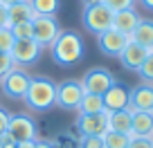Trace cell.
Wrapping results in <instances>:
<instances>
[{
	"label": "cell",
	"mask_w": 153,
	"mask_h": 148,
	"mask_svg": "<svg viewBox=\"0 0 153 148\" xmlns=\"http://www.w3.org/2000/svg\"><path fill=\"white\" fill-rule=\"evenodd\" d=\"M52 52V61L61 67H72L76 63H81L86 56V43H83L81 34L72 32V29H61L54 43L50 45Z\"/></svg>",
	"instance_id": "1"
},
{
	"label": "cell",
	"mask_w": 153,
	"mask_h": 148,
	"mask_svg": "<svg viewBox=\"0 0 153 148\" xmlns=\"http://www.w3.org/2000/svg\"><path fill=\"white\" fill-rule=\"evenodd\" d=\"M23 101L29 110L48 112L56 105V83L48 77H32Z\"/></svg>",
	"instance_id": "2"
},
{
	"label": "cell",
	"mask_w": 153,
	"mask_h": 148,
	"mask_svg": "<svg viewBox=\"0 0 153 148\" xmlns=\"http://www.w3.org/2000/svg\"><path fill=\"white\" fill-rule=\"evenodd\" d=\"M29 81H32V74H29L25 67L14 65L5 77L0 79V85H2V92H5L9 99H25Z\"/></svg>",
	"instance_id": "3"
},
{
	"label": "cell",
	"mask_w": 153,
	"mask_h": 148,
	"mask_svg": "<svg viewBox=\"0 0 153 148\" xmlns=\"http://www.w3.org/2000/svg\"><path fill=\"white\" fill-rule=\"evenodd\" d=\"M83 85L76 79H65L56 83V105L61 110H76L83 99Z\"/></svg>",
	"instance_id": "4"
},
{
	"label": "cell",
	"mask_w": 153,
	"mask_h": 148,
	"mask_svg": "<svg viewBox=\"0 0 153 148\" xmlns=\"http://www.w3.org/2000/svg\"><path fill=\"white\" fill-rule=\"evenodd\" d=\"M81 18H83L86 29H90L95 36L113 27V11H110L108 7H104L101 2H99V5H88V7H83Z\"/></svg>",
	"instance_id": "5"
},
{
	"label": "cell",
	"mask_w": 153,
	"mask_h": 148,
	"mask_svg": "<svg viewBox=\"0 0 153 148\" xmlns=\"http://www.w3.org/2000/svg\"><path fill=\"white\" fill-rule=\"evenodd\" d=\"M59 32H61V27L56 23V16H36L32 20V38L41 47H50L59 36Z\"/></svg>",
	"instance_id": "6"
},
{
	"label": "cell",
	"mask_w": 153,
	"mask_h": 148,
	"mask_svg": "<svg viewBox=\"0 0 153 148\" xmlns=\"http://www.w3.org/2000/svg\"><path fill=\"white\" fill-rule=\"evenodd\" d=\"M113 83H115V74L106 67H90L81 79L83 92H88V94H104Z\"/></svg>",
	"instance_id": "7"
},
{
	"label": "cell",
	"mask_w": 153,
	"mask_h": 148,
	"mask_svg": "<svg viewBox=\"0 0 153 148\" xmlns=\"http://www.w3.org/2000/svg\"><path fill=\"white\" fill-rule=\"evenodd\" d=\"M108 119H110L108 110H104L99 115H76L74 128L79 130V135H99V137H104L110 130Z\"/></svg>",
	"instance_id": "8"
},
{
	"label": "cell",
	"mask_w": 153,
	"mask_h": 148,
	"mask_svg": "<svg viewBox=\"0 0 153 148\" xmlns=\"http://www.w3.org/2000/svg\"><path fill=\"white\" fill-rule=\"evenodd\" d=\"M128 40H131V36H126V34L117 32L113 27L101 32V34H97V47H99V52L104 56H113V58L120 56V52L126 47Z\"/></svg>",
	"instance_id": "9"
},
{
	"label": "cell",
	"mask_w": 153,
	"mask_h": 148,
	"mask_svg": "<svg viewBox=\"0 0 153 148\" xmlns=\"http://www.w3.org/2000/svg\"><path fill=\"white\" fill-rule=\"evenodd\" d=\"M7 133H9V137L14 139L16 144H18V141H32V139H38L36 124H34V119L27 117V115H11Z\"/></svg>",
	"instance_id": "10"
},
{
	"label": "cell",
	"mask_w": 153,
	"mask_h": 148,
	"mask_svg": "<svg viewBox=\"0 0 153 148\" xmlns=\"http://www.w3.org/2000/svg\"><path fill=\"white\" fill-rule=\"evenodd\" d=\"M41 45L36 43L34 38H23V40H16L14 47H11V61H14V65L18 67H27L32 65V63L38 61V54H41Z\"/></svg>",
	"instance_id": "11"
},
{
	"label": "cell",
	"mask_w": 153,
	"mask_h": 148,
	"mask_svg": "<svg viewBox=\"0 0 153 148\" xmlns=\"http://www.w3.org/2000/svg\"><path fill=\"white\" fill-rule=\"evenodd\" d=\"M101 96H104V108L108 110V112L128 110V105H131V90L126 85H122V83H117V81H115Z\"/></svg>",
	"instance_id": "12"
},
{
	"label": "cell",
	"mask_w": 153,
	"mask_h": 148,
	"mask_svg": "<svg viewBox=\"0 0 153 148\" xmlns=\"http://www.w3.org/2000/svg\"><path fill=\"white\" fill-rule=\"evenodd\" d=\"M149 49H144L142 45H137V43H133V40H128L126 43V47L120 52V63L126 67V70H131V72H137L140 70V65H142L144 61H146V56H149Z\"/></svg>",
	"instance_id": "13"
},
{
	"label": "cell",
	"mask_w": 153,
	"mask_h": 148,
	"mask_svg": "<svg viewBox=\"0 0 153 148\" xmlns=\"http://www.w3.org/2000/svg\"><path fill=\"white\" fill-rule=\"evenodd\" d=\"M131 112H151L153 110V85L151 83H140L131 90Z\"/></svg>",
	"instance_id": "14"
},
{
	"label": "cell",
	"mask_w": 153,
	"mask_h": 148,
	"mask_svg": "<svg viewBox=\"0 0 153 148\" xmlns=\"http://www.w3.org/2000/svg\"><path fill=\"white\" fill-rule=\"evenodd\" d=\"M140 20H142V16L135 11V7H128V9H122V11H115V14H113V29H117V32L131 36V34L135 32V27L140 25Z\"/></svg>",
	"instance_id": "15"
},
{
	"label": "cell",
	"mask_w": 153,
	"mask_h": 148,
	"mask_svg": "<svg viewBox=\"0 0 153 148\" xmlns=\"http://www.w3.org/2000/svg\"><path fill=\"white\" fill-rule=\"evenodd\" d=\"M7 16H9V27L16 23H32L36 18L29 0H20V2H14V5L7 7Z\"/></svg>",
	"instance_id": "16"
},
{
	"label": "cell",
	"mask_w": 153,
	"mask_h": 148,
	"mask_svg": "<svg viewBox=\"0 0 153 148\" xmlns=\"http://www.w3.org/2000/svg\"><path fill=\"white\" fill-rule=\"evenodd\" d=\"M153 135V112H133L131 137H151Z\"/></svg>",
	"instance_id": "17"
},
{
	"label": "cell",
	"mask_w": 153,
	"mask_h": 148,
	"mask_svg": "<svg viewBox=\"0 0 153 148\" xmlns=\"http://www.w3.org/2000/svg\"><path fill=\"white\" fill-rule=\"evenodd\" d=\"M131 40L151 52L153 49V20H149V18L140 20V25L135 27V32L131 34Z\"/></svg>",
	"instance_id": "18"
},
{
	"label": "cell",
	"mask_w": 153,
	"mask_h": 148,
	"mask_svg": "<svg viewBox=\"0 0 153 148\" xmlns=\"http://www.w3.org/2000/svg\"><path fill=\"white\" fill-rule=\"evenodd\" d=\"M108 126L113 133H122L131 137V126H133V112L131 110H120V112H110Z\"/></svg>",
	"instance_id": "19"
},
{
	"label": "cell",
	"mask_w": 153,
	"mask_h": 148,
	"mask_svg": "<svg viewBox=\"0 0 153 148\" xmlns=\"http://www.w3.org/2000/svg\"><path fill=\"white\" fill-rule=\"evenodd\" d=\"M104 96L101 94H83L81 103H79V108H76V115H99V112H104Z\"/></svg>",
	"instance_id": "20"
},
{
	"label": "cell",
	"mask_w": 153,
	"mask_h": 148,
	"mask_svg": "<svg viewBox=\"0 0 153 148\" xmlns=\"http://www.w3.org/2000/svg\"><path fill=\"white\" fill-rule=\"evenodd\" d=\"M36 16H56L59 11V0H29Z\"/></svg>",
	"instance_id": "21"
},
{
	"label": "cell",
	"mask_w": 153,
	"mask_h": 148,
	"mask_svg": "<svg viewBox=\"0 0 153 148\" xmlns=\"http://www.w3.org/2000/svg\"><path fill=\"white\" fill-rule=\"evenodd\" d=\"M128 135H122V133H108L104 135V148H128Z\"/></svg>",
	"instance_id": "22"
},
{
	"label": "cell",
	"mask_w": 153,
	"mask_h": 148,
	"mask_svg": "<svg viewBox=\"0 0 153 148\" xmlns=\"http://www.w3.org/2000/svg\"><path fill=\"white\" fill-rule=\"evenodd\" d=\"M137 77L142 79V83H151L153 85V52L146 56V61L140 65V70H137Z\"/></svg>",
	"instance_id": "23"
},
{
	"label": "cell",
	"mask_w": 153,
	"mask_h": 148,
	"mask_svg": "<svg viewBox=\"0 0 153 148\" xmlns=\"http://www.w3.org/2000/svg\"><path fill=\"white\" fill-rule=\"evenodd\" d=\"M16 38H14V34H11L9 27H0V52H11V47H14Z\"/></svg>",
	"instance_id": "24"
},
{
	"label": "cell",
	"mask_w": 153,
	"mask_h": 148,
	"mask_svg": "<svg viewBox=\"0 0 153 148\" xmlns=\"http://www.w3.org/2000/svg\"><path fill=\"white\" fill-rule=\"evenodd\" d=\"M11 34H14L16 40H23V38H32V23H16L11 25Z\"/></svg>",
	"instance_id": "25"
},
{
	"label": "cell",
	"mask_w": 153,
	"mask_h": 148,
	"mask_svg": "<svg viewBox=\"0 0 153 148\" xmlns=\"http://www.w3.org/2000/svg\"><path fill=\"white\" fill-rule=\"evenodd\" d=\"M79 148H104V137H99V135H81Z\"/></svg>",
	"instance_id": "26"
},
{
	"label": "cell",
	"mask_w": 153,
	"mask_h": 148,
	"mask_svg": "<svg viewBox=\"0 0 153 148\" xmlns=\"http://www.w3.org/2000/svg\"><path fill=\"white\" fill-rule=\"evenodd\" d=\"M101 5L108 7L110 11H122V9H128V7L135 5V0H101Z\"/></svg>",
	"instance_id": "27"
},
{
	"label": "cell",
	"mask_w": 153,
	"mask_h": 148,
	"mask_svg": "<svg viewBox=\"0 0 153 148\" xmlns=\"http://www.w3.org/2000/svg\"><path fill=\"white\" fill-rule=\"evenodd\" d=\"M128 148H153V137H131Z\"/></svg>",
	"instance_id": "28"
},
{
	"label": "cell",
	"mask_w": 153,
	"mask_h": 148,
	"mask_svg": "<svg viewBox=\"0 0 153 148\" xmlns=\"http://www.w3.org/2000/svg\"><path fill=\"white\" fill-rule=\"evenodd\" d=\"M14 67V61H11V54H7V52H0V79L5 77L7 72Z\"/></svg>",
	"instance_id": "29"
},
{
	"label": "cell",
	"mask_w": 153,
	"mask_h": 148,
	"mask_svg": "<svg viewBox=\"0 0 153 148\" xmlns=\"http://www.w3.org/2000/svg\"><path fill=\"white\" fill-rule=\"evenodd\" d=\"M9 112H7L5 108H0V135H5L7 128H9Z\"/></svg>",
	"instance_id": "30"
},
{
	"label": "cell",
	"mask_w": 153,
	"mask_h": 148,
	"mask_svg": "<svg viewBox=\"0 0 153 148\" xmlns=\"http://www.w3.org/2000/svg\"><path fill=\"white\" fill-rule=\"evenodd\" d=\"M0 148H16V141L9 137V133L0 135Z\"/></svg>",
	"instance_id": "31"
},
{
	"label": "cell",
	"mask_w": 153,
	"mask_h": 148,
	"mask_svg": "<svg viewBox=\"0 0 153 148\" xmlns=\"http://www.w3.org/2000/svg\"><path fill=\"white\" fill-rule=\"evenodd\" d=\"M0 27H9V16H7V5L0 2Z\"/></svg>",
	"instance_id": "32"
},
{
	"label": "cell",
	"mask_w": 153,
	"mask_h": 148,
	"mask_svg": "<svg viewBox=\"0 0 153 148\" xmlns=\"http://www.w3.org/2000/svg\"><path fill=\"white\" fill-rule=\"evenodd\" d=\"M36 148H56V144L48 141V139H36Z\"/></svg>",
	"instance_id": "33"
},
{
	"label": "cell",
	"mask_w": 153,
	"mask_h": 148,
	"mask_svg": "<svg viewBox=\"0 0 153 148\" xmlns=\"http://www.w3.org/2000/svg\"><path fill=\"white\" fill-rule=\"evenodd\" d=\"M16 148H36V139H32V141H18Z\"/></svg>",
	"instance_id": "34"
},
{
	"label": "cell",
	"mask_w": 153,
	"mask_h": 148,
	"mask_svg": "<svg viewBox=\"0 0 153 148\" xmlns=\"http://www.w3.org/2000/svg\"><path fill=\"white\" fill-rule=\"evenodd\" d=\"M140 2H142L146 9H153V0H140Z\"/></svg>",
	"instance_id": "35"
},
{
	"label": "cell",
	"mask_w": 153,
	"mask_h": 148,
	"mask_svg": "<svg viewBox=\"0 0 153 148\" xmlns=\"http://www.w3.org/2000/svg\"><path fill=\"white\" fill-rule=\"evenodd\" d=\"M101 0H83V7H88V5H99Z\"/></svg>",
	"instance_id": "36"
},
{
	"label": "cell",
	"mask_w": 153,
	"mask_h": 148,
	"mask_svg": "<svg viewBox=\"0 0 153 148\" xmlns=\"http://www.w3.org/2000/svg\"><path fill=\"white\" fill-rule=\"evenodd\" d=\"M0 2H2V5H7V7H9V5H14V2H20V0H0Z\"/></svg>",
	"instance_id": "37"
},
{
	"label": "cell",
	"mask_w": 153,
	"mask_h": 148,
	"mask_svg": "<svg viewBox=\"0 0 153 148\" xmlns=\"http://www.w3.org/2000/svg\"><path fill=\"white\" fill-rule=\"evenodd\" d=\"M151 112H153V110H151Z\"/></svg>",
	"instance_id": "38"
},
{
	"label": "cell",
	"mask_w": 153,
	"mask_h": 148,
	"mask_svg": "<svg viewBox=\"0 0 153 148\" xmlns=\"http://www.w3.org/2000/svg\"><path fill=\"white\" fill-rule=\"evenodd\" d=\"M151 52H153V49H151Z\"/></svg>",
	"instance_id": "39"
},
{
	"label": "cell",
	"mask_w": 153,
	"mask_h": 148,
	"mask_svg": "<svg viewBox=\"0 0 153 148\" xmlns=\"http://www.w3.org/2000/svg\"><path fill=\"white\" fill-rule=\"evenodd\" d=\"M151 137H153V135H151Z\"/></svg>",
	"instance_id": "40"
}]
</instances>
